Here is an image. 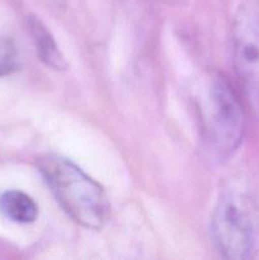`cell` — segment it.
Returning <instances> with one entry per match:
<instances>
[{"label": "cell", "mask_w": 259, "mask_h": 260, "mask_svg": "<svg viewBox=\"0 0 259 260\" xmlns=\"http://www.w3.org/2000/svg\"><path fill=\"white\" fill-rule=\"evenodd\" d=\"M17 48L12 41L0 37V78L12 74L17 68Z\"/></svg>", "instance_id": "7"}, {"label": "cell", "mask_w": 259, "mask_h": 260, "mask_svg": "<svg viewBox=\"0 0 259 260\" xmlns=\"http://www.w3.org/2000/svg\"><path fill=\"white\" fill-rule=\"evenodd\" d=\"M234 66L241 86L259 111V0L239 8L233 23Z\"/></svg>", "instance_id": "4"}, {"label": "cell", "mask_w": 259, "mask_h": 260, "mask_svg": "<svg viewBox=\"0 0 259 260\" xmlns=\"http://www.w3.org/2000/svg\"><path fill=\"white\" fill-rule=\"evenodd\" d=\"M38 168L57 202L76 223L90 230H101L106 225L111 206L99 183L58 155L42 157Z\"/></svg>", "instance_id": "1"}, {"label": "cell", "mask_w": 259, "mask_h": 260, "mask_svg": "<svg viewBox=\"0 0 259 260\" xmlns=\"http://www.w3.org/2000/svg\"><path fill=\"white\" fill-rule=\"evenodd\" d=\"M203 146L211 159L230 157L243 140L245 114L230 81L221 74L212 76L201 102Z\"/></svg>", "instance_id": "2"}, {"label": "cell", "mask_w": 259, "mask_h": 260, "mask_svg": "<svg viewBox=\"0 0 259 260\" xmlns=\"http://www.w3.org/2000/svg\"><path fill=\"white\" fill-rule=\"evenodd\" d=\"M28 27H29L30 35L35 41L37 53L41 60L55 70L68 69V62H66L65 57L61 53L57 43L55 42L46 25L36 17H30L28 20Z\"/></svg>", "instance_id": "5"}, {"label": "cell", "mask_w": 259, "mask_h": 260, "mask_svg": "<svg viewBox=\"0 0 259 260\" xmlns=\"http://www.w3.org/2000/svg\"><path fill=\"white\" fill-rule=\"evenodd\" d=\"M0 211L5 217L18 223H30L38 216L35 201L19 190H8L0 197Z\"/></svg>", "instance_id": "6"}, {"label": "cell", "mask_w": 259, "mask_h": 260, "mask_svg": "<svg viewBox=\"0 0 259 260\" xmlns=\"http://www.w3.org/2000/svg\"><path fill=\"white\" fill-rule=\"evenodd\" d=\"M212 230L225 258H248L259 235V202L246 193H223L213 213Z\"/></svg>", "instance_id": "3"}]
</instances>
